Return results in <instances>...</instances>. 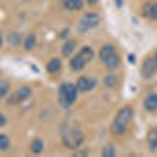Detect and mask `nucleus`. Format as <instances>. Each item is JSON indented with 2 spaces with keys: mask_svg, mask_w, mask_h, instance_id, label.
I'll list each match as a JSON object with an SVG mask.
<instances>
[{
  "mask_svg": "<svg viewBox=\"0 0 157 157\" xmlns=\"http://www.w3.org/2000/svg\"><path fill=\"white\" fill-rule=\"evenodd\" d=\"M132 116H133L132 108L125 107L121 109L117 112V114H116L114 121H113L112 126H111V133L115 136L121 135L126 131L127 125L129 124V121H131Z\"/></svg>",
  "mask_w": 157,
  "mask_h": 157,
  "instance_id": "f257e3e1",
  "label": "nucleus"
},
{
  "mask_svg": "<svg viewBox=\"0 0 157 157\" xmlns=\"http://www.w3.org/2000/svg\"><path fill=\"white\" fill-rule=\"evenodd\" d=\"M62 141L66 148L77 149L84 141V135L78 129L67 126L62 130Z\"/></svg>",
  "mask_w": 157,
  "mask_h": 157,
  "instance_id": "f03ea898",
  "label": "nucleus"
},
{
  "mask_svg": "<svg viewBox=\"0 0 157 157\" xmlns=\"http://www.w3.org/2000/svg\"><path fill=\"white\" fill-rule=\"evenodd\" d=\"M78 97V87L70 83L62 84L59 88V103L61 106L67 108L75 102Z\"/></svg>",
  "mask_w": 157,
  "mask_h": 157,
  "instance_id": "7ed1b4c3",
  "label": "nucleus"
},
{
  "mask_svg": "<svg viewBox=\"0 0 157 157\" xmlns=\"http://www.w3.org/2000/svg\"><path fill=\"white\" fill-rule=\"evenodd\" d=\"M93 56H94V52L91 49V47L84 46L78 52V54L70 61V67L75 71L82 70L85 67V65L93 59Z\"/></svg>",
  "mask_w": 157,
  "mask_h": 157,
  "instance_id": "20e7f679",
  "label": "nucleus"
},
{
  "mask_svg": "<svg viewBox=\"0 0 157 157\" xmlns=\"http://www.w3.org/2000/svg\"><path fill=\"white\" fill-rule=\"evenodd\" d=\"M100 20H101V18L97 13H91V12L86 13L78 24V33L84 34V33L88 32V30L90 29H92V27H95L98 23H100Z\"/></svg>",
  "mask_w": 157,
  "mask_h": 157,
  "instance_id": "39448f33",
  "label": "nucleus"
},
{
  "mask_svg": "<svg viewBox=\"0 0 157 157\" xmlns=\"http://www.w3.org/2000/svg\"><path fill=\"white\" fill-rule=\"evenodd\" d=\"M30 94H32V89L29 87H27V86H23V87L19 88L17 91H15L10 97V98L7 100V104L16 105V104H19L25 100H27L30 97Z\"/></svg>",
  "mask_w": 157,
  "mask_h": 157,
  "instance_id": "423d86ee",
  "label": "nucleus"
},
{
  "mask_svg": "<svg viewBox=\"0 0 157 157\" xmlns=\"http://www.w3.org/2000/svg\"><path fill=\"white\" fill-rule=\"evenodd\" d=\"M97 85V80L91 78H86V77H81L78 78L77 82V87L78 90L82 91V92H86V91H90L91 89L95 87Z\"/></svg>",
  "mask_w": 157,
  "mask_h": 157,
  "instance_id": "0eeeda50",
  "label": "nucleus"
},
{
  "mask_svg": "<svg viewBox=\"0 0 157 157\" xmlns=\"http://www.w3.org/2000/svg\"><path fill=\"white\" fill-rule=\"evenodd\" d=\"M156 70H157V63H156L155 59L154 60L148 59L145 62V64H144L141 71H143L144 77L146 78H149L153 77V75L156 72Z\"/></svg>",
  "mask_w": 157,
  "mask_h": 157,
  "instance_id": "6e6552de",
  "label": "nucleus"
},
{
  "mask_svg": "<svg viewBox=\"0 0 157 157\" xmlns=\"http://www.w3.org/2000/svg\"><path fill=\"white\" fill-rule=\"evenodd\" d=\"M144 107L147 111H154L157 109V93L148 95L144 101Z\"/></svg>",
  "mask_w": 157,
  "mask_h": 157,
  "instance_id": "1a4fd4ad",
  "label": "nucleus"
},
{
  "mask_svg": "<svg viewBox=\"0 0 157 157\" xmlns=\"http://www.w3.org/2000/svg\"><path fill=\"white\" fill-rule=\"evenodd\" d=\"M63 6L69 11H80L83 9V0H63Z\"/></svg>",
  "mask_w": 157,
  "mask_h": 157,
  "instance_id": "9d476101",
  "label": "nucleus"
},
{
  "mask_svg": "<svg viewBox=\"0 0 157 157\" xmlns=\"http://www.w3.org/2000/svg\"><path fill=\"white\" fill-rule=\"evenodd\" d=\"M148 139V146L151 151L157 150V127L151 129L147 136Z\"/></svg>",
  "mask_w": 157,
  "mask_h": 157,
  "instance_id": "9b49d317",
  "label": "nucleus"
},
{
  "mask_svg": "<svg viewBox=\"0 0 157 157\" xmlns=\"http://www.w3.org/2000/svg\"><path fill=\"white\" fill-rule=\"evenodd\" d=\"M104 63H105L107 69L112 71V70H114L118 67V64H120V55H117L115 52V54H113L111 57H109Z\"/></svg>",
  "mask_w": 157,
  "mask_h": 157,
  "instance_id": "f8f14e48",
  "label": "nucleus"
},
{
  "mask_svg": "<svg viewBox=\"0 0 157 157\" xmlns=\"http://www.w3.org/2000/svg\"><path fill=\"white\" fill-rule=\"evenodd\" d=\"M113 54H115V48L113 45L107 44L105 46L102 47V49L100 50V59L105 62L109 57H111Z\"/></svg>",
  "mask_w": 157,
  "mask_h": 157,
  "instance_id": "ddd939ff",
  "label": "nucleus"
},
{
  "mask_svg": "<svg viewBox=\"0 0 157 157\" xmlns=\"http://www.w3.org/2000/svg\"><path fill=\"white\" fill-rule=\"evenodd\" d=\"M75 45H77V43H75V40H68L62 47V55L64 56V57L70 56L72 54L73 50H75Z\"/></svg>",
  "mask_w": 157,
  "mask_h": 157,
  "instance_id": "4468645a",
  "label": "nucleus"
},
{
  "mask_svg": "<svg viewBox=\"0 0 157 157\" xmlns=\"http://www.w3.org/2000/svg\"><path fill=\"white\" fill-rule=\"evenodd\" d=\"M61 65H62L61 60L58 59V58H54V59H52L48 62V64H47V66H46V69H47V71L50 73H55L61 68Z\"/></svg>",
  "mask_w": 157,
  "mask_h": 157,
  "instance_id": "2eb2a0df",
  "label": "nucleus"
},
{
  "mask_svg": "<svg viewBox=\"0 0 157 157\" xmlns=\"http://www.w3.org/2000/svg\"><path fill=\"white\" fill-rule=\"evenodd\" d=\"M144 13H145V16L150 17L153 20H157V3H152L150 6H146Z\"/></svg>",
  "mask_w": 157,
  "mask_h": 157,
  "instance_id": "dca6fc26",
  "label": "nucleus"
},
{
  "mask_svg": "<svg viewBox=\"0 0 157 157\" xmlns=\"http://www.w3.org/2000/svg\"><path fill=\"white\" fill-rule=\"evenodd\" d=\"M7 42H9L10 45L16 47L20 45L21 43V36L18 34V33H11V34L7 36Z\"/></svg>",
  "mask_w": 157,
  "mask_h": 157,
  "instance_id": "f3484780",
  "label": "nucleus"
},
{
  "mask_svg": "<svg viewBox=\"0 0 157 157\" xmlns=\"http://www.w3.org/2000/svg\"><path fill=\"white\" fill-rule=\"evenodd\" d=\"M43 141L41 139L37 138L35 140H33L32 145H30V151L34 154H40L43 151Z\"/></svg>",
  "mask_w": 157,
  "mask_h": 157,
  "instance_id": "a211bd4d",
  "label": "nucleus"
},
{
  "mask_svg": "<svg viewBox=\"0 0 157 157\" xmlns=\"http://www.w3.org/2000/svg\"><path fill=\"white\" fill-rule=\"evenodd\" d=\"M35 45H36V36L34 34H29L24 41V49L32 50L35 47Z\"/></svg>",
  "mask_w": 157,
  "mask_h": 157,
  "instance_id": "6ab92c4d",
  "label": "nucleus"
},
{
  "mask_svg": "<svg viewBox=\"0 0 157 157\" xmlns=\"http://www.w3.org/2000/svg\"><path fill=\"white\" fill-rule=\"evenodd\" d=\"M104 83L107 87H114V86L117 84V78L115 77L114 75H108L107 77L104 78Z\"/></svg>",
  "mask_w": 157,
  "mask_h": 157,
  "instance_id": "aec40b11",
  "label": "nucleus"
},
{
  "mask_svg": "<svg viewBox=\"0 0 157 157\" xmlns=\"http://www.w3.org/2000/svg\"><path fill=\"white\" fill-rule=\"evenodd\" d=\"M10 148V138L7 137L6 134L0 135V149L2 151H6Z\"/></svg>",
  "mask_w": 157,
  "mask_h": 157,
  "instance_id": "412c9836",
  "label": "nucleus"
},
{
  "mask_svg": "<svg viewBox=\"0 0 157 157\" xmlns=\"http://www.w3.org/2000/svg\"><path fill=\"white\" fill-rule=\"evenodd\" d=\"M102 155L104 157H113L115 155V150L112 145H107L104 147L102 151Z\"/></svg>",
  "mask_w": 157,
  "mask_h": 157,
  "instance_id": "4be33fe9",
  "label": "nucleus"
},
{
  "mask_svg": "<svg viewBox=\"0 0 157 157\" xmlns=\"http://www.w3.org/2000/svg\"><path fill=\"white\" fill-rule=\"evenodd\" d=\"M9 89H10V85L7 84V82L1 81V83H0V97L1 98L6 97V93L9 92Z\"/></svg>",
  "mask_w": 157,
  "mask_h": 157,
  "instance_id": "5701e85b",
  "label": "nucleus"
},
{
  "mask_svg": "<svg viewBox=\"0 0 157 157\" xmlns=\"http://www.w3.org/2000/svg\"><path fill=\"white\" fill-rule=\"evenodd\" d=\"M6 123V116H4V114H1L0 115V126H4Z\"/></svg>",
  "mask_w": 157,
  "mask_h": 157,
  "instance_id": "b1692460",
  "label": "nucleus"
},
{
  "mask_svg": "<svg viewBox=\"0 0 157 157\" xmlns=\"http://www.w3.org/2000/svg\"><path fill=\"white\" fill-rule=\"evenodd\" d=\"M115 3L117 7H121V6H123V3H124V0H115Z\"/></svg>",
  "mask_w": 157,
  "mask_h": 157,
  "instance_id": "393cba45",
  "label": "nucleus"
},
{
  "mask_svg": "<svg viewBox=\"0 0 157 157\" xmlns=\"http://www.w3.org/2000/svg\"><path fill=\"white\" fill-rule=\"evenodd\" d=\"M87 1L88 4H90V6H94L95 3H98V0H86Z\"/></svg>",
  "mask_w": 157,
  "mask_h": 157,
  "instance_id": "a878e982",
  "label": "nucleus"
},
{
  "mask_svg": "<svg viewBox=\"0 0 157 157\" xmlns=\"http://www.w3.org/2000/svg\"><path fill=\"white\" fill-rule=\"evenodd\" d=\"M155 61H156V63H157V54H156V57H155Z\"/></svg>",
  "mask_w": 157,
  "mask_h": 157,
  "instance_id": "bb28decb",
  "label": "nucleus"
},
{
  "mask_svg": "<svg viewBox=\"0 0 157 157\" xmlns=\"http://www.w3.org/2000/svg\"><path fill=\"white\" fill-rule=\"evenodd\" d=\"M25 1H29V0H25Z\"/></svg>",
  "mask_w": 157,
  "mask_h": 157,
  "instance_id": "cd10ccee",
  "label": "nucleus"
}]
</instances>
